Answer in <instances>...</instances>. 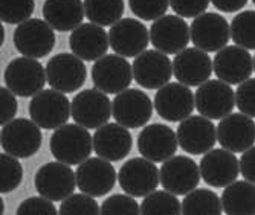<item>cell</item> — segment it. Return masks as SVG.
<instances>
[{"mask_svg":"<svg viewBox=\"0 0 255 215\" xmlns=\"http://www.w3.org/2000/svg\"><path fill=\"white\" fill-rule=\"evenodd\" d=\"M231 38L243 47V49H255V11L239 12L231 21Z\"/></svg>","mask_w":255,"mask_h":215,"instance_id":"33","label":"cell"},{"mask_svg":"<svg viewBox=\"0 0 255 215\" xmlns=\"http://www.w3.org/2000/svg\"><path fill=\"white\" fill-rule=\"evenodd\" d=\"M133 78V66H130L126 57L118 54L104 55L92 67V81L95 89L107 95H118L127 90Z\"/></svg>","mask_w":255,"mask_h":215,"instance_id":"8","label":"cell"},{"mask_svg":"<svg viewBox=\"0 0 255 215\" xmlns=\"http://www.w3.org/2000/svg\"><path fill=\"white\" fill-rule=\"evenodd\" d=\"M112 114V103L107 93L98 89H86L72 100V119L86 128H100Z\"/></svg>","mask_w":255,"mask_h":215,"instance_id":"18","label":"cell"},{"mask_svg":"<svg viewBox=\"0 0 255 215\" xmlns=\"http://www.w3.org/2000/svg\"><path fill=\"white\" fill-rule=\"evenodd\" d=\"M46 77L51 89L72 93L86 83L87 69L84 60L75 54H57L46 64Z\"/></svg>","mask_w":255,"mask_h":215,"instance_id":"12","label":"cell"},{"mask_svg":"<svg viewBox=\"0 0 255 215\" xmlns=\"http://www.w3.org/2000/svg\"><path fill=\"white\" fill-rule=\"evenodd\" d=\"M15 49L29 58H43L55 47V32L48 21L41 18H29L20 23L12 37Z\"/></svg>","mask_w":255,"mask_h":215,"instance_id":"5","label":"cell"},{"mask_svg":"<svg viewBox=\"0 0 255 215\" xmlns=\"http://www.w3.org/2000/svg\"><path fill=\"white\" fill-rule=\"evenodd\" d=\"M211 0H170L171 9L183 18H196L206 11Z\"/></svg>","mask_w":255,"mask_h":215,"instance_id":"41","label":"cell"},{"mask_svg":"<svg viewBox=\"0 0 255 215\" xmlns=\"http://www.w3.org/2000/svg\"><path fill=\"white\" fill-rule=\"evenodd\" d=\"M182 214L185 215H220L223 214L222 199L211 189H194L185 196L182 202Z\"/></svg>","mask_w":255,"mask_h":215,"instance_id":"30","label":"cell"},{"mask_svg":"<svg viewBox=\"0 0 255 215\" xmlns=\"http://www.w3.org/2000/svg\"><path fill=\"white\" fill-rule=\"evenodd\" d=\"M43 17L58 32L74 31L86 17L83 0H44Z\"/></svg>","mask_w":255,"mask_h":215,"instance_id":"28","label":"cell"},{"mask_svg":"<svg viewBox=\"0 0 255 215\" xmlns=\"http://www.w3.org/2000/svg\"><path fill=\"white\" fill-rule=\"evenodd\" d=\"M173 75V60H170L164 52L148 49L134 57L133 77L134 81L144 89L153 90L164 87L170 83Z\"/></svg>","mask_w":255,"mask_h":215,"instance_id":"17","label":"cell"},{"mask_svg":"<svg viewBox=\"0 0 255 215\" xmlns=\"http://www.w3.org/2000/svg\"><path fill=\"white\" fill-rule=\"evenodd\" d=\"M142 215H179L182 214V203L177 200L176 194L167 189L153 191L141 205Z\"/></svg>","mask_w":255,"mask_h":215,"instance_id":"32","label":"cell"},{"mask_svg":"<svg viewBox=\"0 0 255 215\" xmlns=\"http://www.w3.org/2000/svg\"><path fill=\"white\" fill-rule=\"evenodd\" d=\"M240 171L242 176L255 183V147H251L249 150H246L242 157H240Z\"/></svg>","mask_w":255,"mask_h":215,"instance_id":"43","label":"cell"},{"mask_svg":"<svg viewBox=\"0 0 255 215\" xmlns=\"http://www.w3.org/2000/svg\"><path fill=\"white\" fill-rule=\"evenodd\" d=\"M115 121L127 128L144 127L153 114V103L148 95L139 89H127L112 101Z\"/></svg>","mask_w":255,"mask_h":215,"instance_id":"13","label":"cell"},{"mask_svg":"<svg viewBox=\"0 0 255 215\" xmlns=\"http://www.w3.org/2000/svg\"><path fill=\"white\" fill-rule=\"evenodd\" d=\"M174 77L188 87H199L210 80L214 66L208 52L199 47H187L173 60Z\"/></svg>","mask_w":255,"mask_h":215,"instance_id":"24","label":"cell"},{"mask_svg":"<svg viewBox=\"0 0 255 215\" xmlns=\"http://www.w3.org/2000/svg\"><path fill=\"white\" fill-rule=\"evenodd\" d=\"M110 47L126 58L137 57L144 51L150 43V31L136 18H121L118 23L110 26L109 31Z\"/></svg>","mask_w":255,"mask_h":215,"instance_id":"20","label":"cell"},{"mask_svg":"<svg viewBox=\"0 0 255 215\" xmlns=\"http://www.w3.org/2000/svg\"><path fill=\"white\" fill-rule=\"evenodd\" d=\"M211 3L222 12H237L246 6L248 0H211Z\"/></svg>","mask_w":255,"mask_h":215,"instance_id":"44","label":"cell"},{"mask_svg":"<svg viewBox=\"0 0 255 215\" xmlns=\"http://www.w3.org/2000/svg\"><path fill=\"white\" fill-rule=\"evenodd\" d=\"M236 104L242 113L255 117V78H249L239 84L236 92Z\"/></svg>","mask_w":255,"mask_h":215,"instance_id":"40","label":"cell"},{"mask_svg":"<svg viewBox=\"0 0 255 215\" xmlns=\"http://www.w3.org/2000/svg\"><path fill=\"white\" fill-rule=\"evenodd\" d=\"M213 66L219 80L231 86H237L251 78L254 72V58L248 49L233 44L217 52L213 60Z\"/></svg>","mask_w":255,"mask_h":215,"instance_id":"23","label":"cell"},{"mask_svg":"<svg viewBox=\"0 0 255 215\" xmlns=\"http://www.w3.org/2000/svg\"><path fill=\"white\" fill-rule=\"evenodd\" d=\"M131 12L141 20L154 21L167 15L170 0H128Z\"/></svg>","mask_w":255,"mask_h":215,"instance_id":"37","label":"cell"},{"mask_svg":"<svg viewBox=\"0 0 255 215\" xmlns=\"http://www.w3.org/2000/svg\"><path fill=\"white\" fill-rule=\"evenodd\" d=\"M34 183L38 196L52 202H63L74 194L77 188V174L71 170V165L60 160L49 162L38 168Z\"/></svg>","mask_w":255,"mask_h":215,"instance_id":"6","label":"cell"},{"mask_svg":"<svg viewBox=\"0 0 255 215\" xmlns=\"http://www.w3.org/2000/svg\"><path fill=\"white\" fill-rule=\"evenodd\" d=\"M84 11L90 23L113 26L123 18L124 0H84Z\"/></svg>","mask_w":255,"mask_h":215,"instance_id":"31","label":"cell"},{"mask_svg":"<svg viewBox=\"0 0 255 215\" xmlns=\"http://www.w3.org/2000/svg\"><path fill=\"white\" fill-rule=\"evenodd\" d=\"M58 214L61 215H97L101 214V208L95 197L89 194H72L64 199L60 205Z\"/></svg>","mask_w":255,"mask_h":215,"instance_id":"36","label":"cell"},{"mask_svg":"<svg viewBox=\"0 0 255 215\" xmlns=\"http://www.w3.org/2000/svg\"><path fill=\"white\" fill-rule=\"evenodd\" d=\"M254 72H255V55H254Z\"/></svg>","mask_w":255,"mask_h":215,"instance_id":"47","label":"cell"},{"mask_svg":"<svg viewBox=\"0 0 255 215\" xmlns=\"http://www.w3.org/2000/svg\"><path fill=\"white\" fill-rule=\"evenodd\" d=\"M120 186L133 197H147L160 185V170L145 157H134L123 163L118 173Z\"/></svg>","mask_w":255,"mask_h":215,"instance_id":"9","label":"cell"},{"mask_svg":"<svg viewBox=\"0 0 255 215\" xmlns=\"http://www.w3.org/2000/svg\"><path fill=\"white\" fill-rule=\"evenodd\" d=\"M41 131L40 127L26 117L12 119L5 124L0 133V143L5 153L18 159H28L38 153L41 147Z\"/></svg>","mask_w":255,"mask_h":215,"instance_id":"4","label":"cell"},{"mask_svg":"<svg viewBox=\"0 0 255 215\" xmlns=\"http://www.w3.org/2000/svg\"><path fill=\"white\" fill-rule=\"evenodd\" d=\"M103 215H137L141 214V206L133 199V196L117 194L107 197L101 205Z\"/></svg>","mask_w":255,"mask_h":215,"instance_id":"38","label":"cell"},{"mask_svg":"<svg viewBox=\"0 0 255 215\" xmlns=\"http://www.w3.org/2000/svg\"><path fill=\"white\" fill-rule=\"evenodd\" d=\"M191 41L205 52H219L231 40V25L217 12H203L191 23Z\"/></svg>","mask_w":255,"mask_h":215,"instance_id":"14","label":"cell"},{"mask_svg":"<svg viewBox=\"0 0 255 215\" xmlns=\"http://www.w3.org/2000/svg\"><path fill=\"white\" fill-rule=\"evenodd\" d=\"M17 95L12 93L8 87H2L0 89V124L5 125L8 122H11L15 113H17Z\"/></svg>","mask_w":255,"mask_h":215,"instance_id":"42","label":"cell"},{"mask_svg":"<svg viewBox=\"0 0 255 215\" xmlns=\"http://www.w3.org/2000/svg\"><path fill=\"white\" fill-rule=\"evenodd\" d=\"M3 80L6 87L20 98H31L44 90L48 81L46 67L35 61V58L18 57L9 61L5 69Z\"/></svg>","mask_w":255,"mask_h":215,"instance_id":"3","label":"cell"},{"mask_svg":"<svg viewBox=\"0 0 255 215\" xmlns=\"http://www.w3.org/2000/svg\"><path fill=\"white\" fill-rule=\"evenodd\" d=\"M133 147V137L127 127L121 124H104L97 128L94 134V151L97 156L109 160L120 162L126 159Z\"/></svg>","mask_w":255,"mask_h":215,"instance_id":"26","label":"cell"},{"mask_svg":"<svg viewBox=\"0 0 255 215\" xmlns=\"http://www.w3.org/2000/svg\"><path fill=\"white\" fill-rule=\"evenodd\" d=\"M157 114L168 122H182L191 116L196 108V95L182 83H168L157 89L154 97Z\"/></svg>","mask_w":255,"mask_h":215,"instance_id":"10","label":"cell"},{"mask_svg":"<svg viewBox=\"0 0 255 215\" xmlns=\"http://www.w3.org/2000/svg\"><path fill=\"white\" fill-rule=\"evenodd\" d=\"M49 148L55 160L67 165H80L94 150V137L80 124H64L49 139Z\"/></svg>","mask_w":255,"mask_h":215,"instance_id":"1","label":"cell"},{"mask_svg":"<svg viewBox=\"0 0 255 215\" xmlns=\"http://www.w3.org/2000/svg\"><path fill=\"white\" fill-rule=\"evenodd\" d=\"M190 38L191 29L180 15H164L154 20L150 28V41L154 49L167 55H177L187 49Z\"/></svg>","mask_w":255,"mask_h":215,"instance_id":"11","label":"cell"},{"mask_svg":"<svg viewBox=\"0 0 255 215\" xmlns=\"http://www.w3.org/2000/svg\"><path fill=\"white\" fill-rule=\"evenodd\" d=\"M15 214L17 215H57L58 211L55 209L52 200L40 196V197H29L26 200H23L18 205Z\"/></svg>","mask_w":255,"mask_h":215,"instance_id":"39","label":"cell"},{"mask_svg":"<svg viewBox=\"0 0 255 215\" xmlns=\"http://www.w3.org/2000/svg\"><path fill=\"white\" fill-rule=\"evenodd\" d=\"M3 208H5V205H3V200H0V214H3Z\"/></svg>","mask_w":255,"mask_h":215,"instance_id":"46","label":"cell"},{"mask_svg":"<svg viewBox=\"0 0 255 215\" xmlns=\"http://www.w3.org/2000/svg\"><path fill=\"white\" fill-rule=\"evenodd\" d=\"M34 9V0H0V18L8 25H20L29 20Z\"/></svg>","mask_w":255,"mask_h":215,"instance_id":"35","label":"cell"},{"mask_svg":"<svg viewBox=\"0 0 255 215\" xmlns=\"http://www.w3.org/2000/svg\"><path fill=\"white\" fill-rule=\"evenodd\" d=\"M28 111L32 121L43 130H57L67 124L72 116V103L63 92L55 89L41 90L32 97Z\"/></svg>","mask_w":255,"mask_h":215,"instance_id":"2","label":"cell"},{"mask_svg":"<svg viewBox=\"0 0 255 215\" xmlns=\"http://www.w3.org/2000/svg\"><path fill=\"white\" fill-rule=\"evenodd\" d=\"M217 142L220 147L233 151L245 153L255 143V122L245 113H231L217 125Z\"/></svg>","mask_w":255,"mask_h":215,"instance_id":"25","label":"cell"},{"mask_svg":"<svg viewBox=\"0 0 255 215\" xmlns=\"http://www.w3.org/2000/svg\"><path fill=\"white\" fill-rule=\"evenodd\" d=\"M23 180V166L18 157L3 153L0 156V193L9 194L15 191Z\"/></svg>","mask_w":255,"mask_h":215,"instance_id":"34","label":"cell"},{"mask_svg":"<svg viewBox=\"0 0 255 215\" xmlns=\"http://www.w3.org/2000/svg\"><path fill=\"white\" fill-rule=\"evenodd\" d=\"M199 166L203 182L213 188H226L242 174L240 160L226 148H213L208 151Z\"/></svg>","mask_w":255,"mask_h":215,"instance_id":"22","label":"cell"},{"mask_svg":"<svg viewBox=\"0 0 255 215\" xmlns=\"http://www.w3.org/2000/svg\"><path fill=\"white\" fill-rule=\"evenodd\" d=\"M77 174V186L81 193L89 194L92 197H103L109 194L117 183V170L115 166L103 159L92 157L78 165L75 171Z\"/></svg>","mask_w":255,"mask_h":215,"instance_id":"19","label":"cell"},{"mask_svg":"<svg viewBox=\"0 0 255 215\" xmlns=\"http://www.w3.org/2000/svg\"><path fill=\"white\" fill-rule=\"evenodd\" d=\"M69 46H71L72 54L81 60L98 61L107 54L110 38L103 26L95 23H83L72 31L69 37Z\"/></svg>","mask_w":255,"mask_h":215,"instance_id":"27","label":"cell"},{"mask_svg":"<svg viewBox=\"0 0 255 215\" xmlns=\"http://www.w3.org/2000/svg\"><path fill=\"white\" fill-rule=\"evenodd\" d=\"M252 3H254V5H255V0H252Z\"/></svg>","mask_w":255,"mask_h":215,"instance_id":"48","label":"cell"},{"mask_svg":"<svg viewBox=\"0 0 255 215\" xmlns=\"http://www.w3.org/2000/svg\"><path fill=\"white\" fill-rule=\"evenodd\" d=\"M220 199L228 215H255V183L246 179L228 185Z\"/></svg>","mask_w":255,"mask_h":215,"instance_id":"29","label":"cell"},{"mask_svg":"<svg viewBox=\"0 0 255 215\" xmlns=\"http://www.w3.org/2000/svg\"><path fill=\"white\" fill-rule=\"evenodd\" d=\"M196 110L211 121H222L233 113L236 104V92L231 84L222 80H208L196 90Z\"/></svg>","mask_w":255,"mask_h":215,"instance_id":"7","label":"cell"},{"mask_svg":"<svg viewBox=\"0 0 255 215\" xmlns=\"http://www.w3.org/2000/svg\"><path fill=\"white\" fill-rule=\"evenodd\" d=\"M179 147L188 154L200 156L211 151L217 142V128L202 114L190 116L177 127Z\"/></svg>","mask_w":255,"mask_h":215,"instance_id":"16","label":"cell"},{"mask_svg":"<svg viewBox=\"0 0 255 215\" xmlns=\"http://www.w3.org/2000/svg\"><path fill=\"white\" fill-rule=\"evenodd\" d=\"M3 41H5V29L3 26H0V44H3Z\"/></svg>","mask_w":255,"mask_h":215,"instance_id":"45","label":"cell"},{"mask_svg":"<svg viewBox=\"0 0 255 215\" xmlns=\"http://www.w3.org/2000/svg\"><path fill=\"white\" fill-rule=\"evenodd\" d=\"M177 133L165 124H151L144 127L137 136V150L142 157L160 163L173 157L177 151Z\"/></svg>","mask_w":255,"mask_h":215,"instance_id":"21","label":"cell"},{"mask_svg":"<svg viewBox=\"0 0 255 215\" xmlns=\"http://www.w3.org/2000/svg\"><path fill=\"white\" fill-rule=\"evenodd\" d=\"M200 166L187 156H173L162 162L160 185L176 196H187L200 182Z\"/></svg>","mask_w":255,"mask_h":215,"instance_id":"15","label":"cell"}]
</instances>
